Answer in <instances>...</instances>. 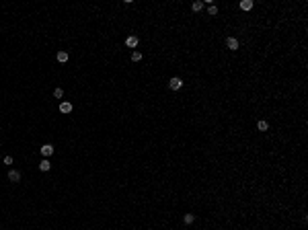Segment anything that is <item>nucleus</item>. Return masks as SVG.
I'll use <instances>...</instances> for the list:
<instances>
[{"instance_id":"1","label":"nucleus","mask_w":308,"mask_h":230,"mask_svg":"<svg viewBox=\"0 0 308 230\" xmlns=\"http://www.w3.org/2000/svg\"><path fill=\"white\" fill-rule=\"evenodd\" d=\"M169 87H171V89H173V91H179V89H181V87H183V80H181V78H179V76H173V78H171V80H169Z\"/></svg>"},{"instance_id":"2","label":"nucleus","mask_w":308,"mask_h":230,"mask_svg":"<svg viewBox=\"0 0 308 230\" xmlns=\"http://www.w3.org/2000/svg\"><path fill=\"white\" fill-rule=\"evenodd\" d=\"M41 154H43V156H51V154H53V146H51V144H43V146H41Z\"/></svg>"},{"instance_id":"3","label":"nucleus","mask_w":308,"mask_h":230,"mask_svg":"<svg viewBox=\"0 0 308 230\" xmlns=\"http://www.w3.org/2000/svg\"><path fill=\"white\" fill-rule=\"evenodd\" d=\"M126 45L130 47V49H133V47L138 45V37H136V35H130V37L126 39Z\"/></svg>"},{"instance_id":"4","label":"nucleus","mask_w":308,"mask_h":230,"mask_svg":"<svg viewBox=\"0 0 308 230\" xmlns=\"http://www.w3.org/2000/svg\"><path fill=\"white\" fill-rule=\"evenodd\" d=\"M226 45H228V49H238V39L228 37V39H226Z\"/></svg>"},{"instance_id":"5","label":"nucleus","mask_w":308,"mask_h":230,"mask_svg":"<svg viewBox=\"0 0 308 230\" xmlns=\"http://www.w3.org/2000/svg\"><path fill=\"white\" fill-rule=\"evenodd\" d=\"M60 111H62V113H70V111H72V103H68V101L60 103Z\"/></svg>"},{"instance_id":"6","label":"nucleus","mask_w":308,"mask_h":230,"mask_svg":"<svg viewBox=\"0 0 308 230\" xmlns=\"http://www.w3.org/2000/svg\"><path fill=\"white\" fill-rule=\"evenodd\" d=\"M8 179H10L12 183H19V181H21V173H19V171H10V173H8Z\"/></svg>"},{"instance_id":"7","label":"nucleus","mask_w":308,"mask_h":230,"mask_svg":"<svg viewBox=\"0 0 308 230\" xmlns=\"http://www.w3.org/2000/svg\"><path fill=\"white\" fill-rule=\"evenodd\" d=\"M240 8H242V10H251V8H253V0H242V2H240Z\"/></svg>"},{"instance_id":"8","label":"nucleus","mask_w":308,"mask_h":230,"mask_svg":"<svg viewBox=\"0 0 308 230\" xmlns=\"http://www.w3.org/2000/svg\"><path fill=\"white\" fill-rule=\"evenodd\" d=\"M39 169H41V171H49V169H51V164H49V160H47V158H45V160H41V162H39Z\"/></svg>"},{"instance_id":"9","label":"nucleus","mask_w":308,"mask_h":230,"mask_svg":"<svg viewBox=\"0 0 308 230\" xmlns=\"http://www.w3.org/2000/svg\"><path fill=\"white\" fill-rule=\"evenodd\" d=\"M58 62H68V51H58Z\"/></svg>"},{"instance_id":"10","label":"nucleus","mask_w":308,"mask_h":230,"mask_svg":"<svg viewBox=\"0 0 308 230\" xmlns=\"http://www.w3.org/2000/svg\"><path fill=\"white\" fill-rule=\"evenodd\" d=\"M267 128H269V125H267V121H263V119L257 123V130H259V132H267Z\"/></svg>"},{"instance_id":"11","label":"nucleus","mask_w":308,"mask_h":230,"mask_svg":"<svg viewBox=\"0 0 308 230\" xmlns=\"http://www.w3.org/2000/svg\"><path fill=\"white\" fill-rule=\"evenodd\" d=\"M191 8H193L195 12H199V10L203 8V2H193V4H191Z\"/></svg>"},{"instance_id":"12","label":"nucleus","mask_w":308,"mask_h":230,"mask_svg":"<svg viewBox=\"0 0 308 230\" xmlns=\"http://www.w3.org/2000/svg\"><path fill=\"white\" fill-rule=\"evenodd\" d=\"M132 60L133 62H140V60H142V53H140V51H132Z\"/></svg>"},{"instance_id":"13","label":"nucleus","mask_w":308,"mask_h":230,"mask_svg":"<svg viewBox=\"0 0 308 230\" xmlns=\"http://www.w3.org/2000/svg\"><path fill=\"white\" fill-rule=\"evenodd\" d=\"M208 12H210V14H216V12H218V6H216V4H210V6H208Z\"/></svg>"},{"instance_id":"14","label":"nucleus","mask_w":308,"mask_h":230,"mask_svg":"<svg viewBox=\"0 0 308 230\" xmlns=\"http://www.w3.org/2000/svg\"><path fill=\"white\" fill-rule=\"evenodd\" d=\"M193 220H195V216H193V214H185V222H187V224H191Z\"/></svg>"},{"instance_id":"15","label":"nucleus","mask_w":308,"mask_h":230,"mask_svg":"<svg viewBox=\"0 0 308 230\" xmlns=\"http://www.w3.org/2000/svg\"><path fill=\"white\" fill-rule=\"evenodd\" d=\"M53 97H56V99H62V97H64L62 89H56V91H53Z\"/></svg>"},{"instance_id":"16","label":"nucleus","mask_w":308,"mask_h":230,"mask_svg":"<svg viewBox=\"0 0 308 230\" xmlns=\"http://www.w3.org/2000/svg\"><path fill=\"white\" fill-rule=\"evenodd\" d=\"M4 164H12V158L10 156H4Z\"/></svg>"}]
</instances>
